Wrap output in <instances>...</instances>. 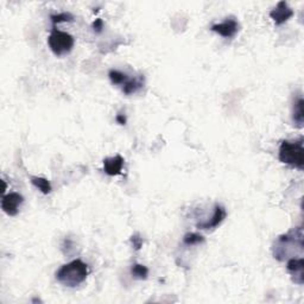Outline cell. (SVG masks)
Returning <instances> with one entry per match:
<instances>
[{
    "label": "cell",
    "mask_w": 304,
    "mask_h": 304,
    "mask_svg": "<svg viewBox=\"0 0 304 304\" xmlns=\"http://www.w3.org/2000/svg\"><path fill=\"white\" fill-rule=\"evenodd\" d=\"M303 253V228L296 227L289 231L287 234L281 235L273 245V256L280 262L285 259L295 258L294 253Z\"/></svg>",
    "instance_id": "cell-1"
},
{
    "label": "cell",
    "mask_w": 304,
    "mask_h": 304,
    "mask_svg": "<svg viewBox=\"0 0 304 304\" xmlns=\"http://www.w3.org/2000/svg\"><path fill=\"white\" fill-rule=\"evenodd\" d=\"M89 273L88 265L76 259L66 264L56 272V280L68 288H75L87 280Z\"/></svg>",
    "instance_id": "cell-2"
},
{
    "label": "cell",
    "mask_w": 304,
    "mask_h": 304,
    "mask_svg": "<svg viewBox=\"0 0 304 304\" xmlns=\"http://www.w3.org/2000/svg\"><path fill=\"white\" fill-rule=\"evenodd\" d=\"M303 138H299L296 142L290 140H283L280 146V161L284 164L298 170H303L304 168V147H303Z\"/></svg>",
    "instance_id": "cell-3"
},
{
    "label": "cell",
    "mask_w": 304,
    "mask_h": 304,
    "mask_svg": "<svg viewBox=\"0 0 304 304\" xmlns=\"http://www.w3.org/2000/svg\"><path fill=\"white\" fill-rule=\"evenodd\" d=\"M48 44L50 50L56 56H63L73 50L75 39L71 35L57 30L56 27H53L52 34L48 38Z\"/></svg>",
    "instance_id": "cell-4"
},
{
    "label": "cell",
    "mask_w": 304,
    "mask_h": 304,
    "mask_svg": "<svg viewBox=\"0 0 304 304\" xmlns=\"http://www.w3.org/2000/svg\"><path fill=\"white\" fill-rule=\"evenodd\" d=\"M24 197L18 193H10L5 195L2 200V208L7 215L14 216L19 212V207L23 205Z\"/></svg>",
    "instance_id": "cell-5"
},
{
    "label": "cell",
    "mask_w": 304,
    "mask_h": 304,
    "mask_svg": "<svg viewBox=\"0 0 304 304\" xmlns=\"http://www.w3.org/2000/svg\"><path fill=\"white\" fill-rule=\"evenodd\" d=\"M294 16V11L291 7H289L287 2H280L277 6L270 12V17L272 18L276 25H282L285 21H288Z\"/></svg>",
    "instance_id": "cell-6"
},
{
    "label": "cell",
    "mask_w": 304,
    "mask_h": 304,
    "mask_svg": "<svg viewBox=\"0 0 304 304\" xmlns=\"http://www.w3.org/2000/svg\"><path fill=\"white\" fill-rule=\"evenodd\" d=\"M287 269L291 274L292 281L296 284L303 285L304 283V259L302 258H290L288 259Z\"/></svg>",
    "instance_id": "cell-7"
},
{
    "label": "cell",
    "mask_w": 304,
    "mask_h": 304,
    "mask_svg": "<svg viewBox=\"0 0 304 304\" xmlns=\"http://www.w3.org/2000/svg\"><path fill=\"white\" fill-rule=\"evenodd\" d=\"M211 30L225 38H232L238 34L239 23L235 19H233V18H230V19H226L223 23L214 24Z\"/></svg>",
    "instance_id": "cell-8"
},
{
    "label": "cell",
    "mask_w": 304,
    "mask_h": 304,
    "mask_svg": "<svg viewBox=\"0 0 304 304\" xmlns=\"http://www.w3.org/2000/svg\"><path fill=\"white\" fill-rule=\"evenodd\" d=\"M225 218H226V209L223 208L221 205H215L214 214H213L212 219L206 222L197 223L196 227L200 228V230H211V228L218 227L220 223L225 220Z\"/></svg>",
    "instance_id": "cell-9"
},
{
    "label": "cell",
    "mask_w": 304,
    "mask_h": 304,
    "mask_svg": "<svg viewBox=\"0 0 304 304\" xmlns=\"http://www.w3.org/2000/svg\"><path fill=\"white\" fill-rule=\"evenodd\" d=\"M122 166H124V158L120 155H117L111 158H106L104 161V170L108 176L120 175Z\"/></svg>",
    "instance_id": "cell-10"
},
{
    "label": "cell",
    "mask_w": 304,
    "mask_h": 304,
    "mask_svg": "<svg viewBox=\"0 0 304 304\" xmlns=\"http://www.w3.org/2000/svg\"><path fill=\"white\" fill-rule=\"evenodd\" d=\"M304 100L302 96H299L297 100L294 101L292 106V121L296 125V128L302 129L304 124V110H303Z\"/></svg>",
    "instance_id": "cell-11"
},
{
    "label": "cell",
    "mask_w": 304,
    "mask_h": 304,
    "mask_svg": "<svg viewBox=\"0 0 304 304\" xmlns=\"http://www.w3.org/2000/svg\"><path fill=\"white\" fill-rule=\"evenodd\" d=\"M144 86V80L142 78L130 79L122 85V92L126 95H131L133 93H137L139 89H142Z\"/></svg>",
    "instance_id": "cell-12"
},
{
    "label": "cell",
    "mask_w": 304,
    "mask_h": 304,
    "mask_svg": "<svg viewBox=\"0 0 304 304\" xmlns=\"http://www.w3.org/2000/svg\"><path fill=\"white\" fill-rule=\"evenodd\" d=\"M31 183L44 195H48L53 189L52 183L46 179H43V177H31Z\"/></svg>",
    "instance_id": "cell-13"
},
{
    "label": "cell",
    "mask_w": 304,
    "mask_h": 304,
    "mask_svg": "<svg viewBox=\"0 0 304 304\" xmlns=\"http://www.w3.org/2000/svg\"><path fill=\"white\" fill-rule=\"evenodd\" d=\"M131 274L136 280H146L149 274V269L142 264H135L131 267Z\"/></svg>",
    "instance_id": "cell-14"
},
{
    "label": "cell",
    "mask_w": 304,
    "mask_h": 304,
    "mask_svg": "<svg viewBox=\"0 0 304 304\" xmlns=\"http://www.w3.org/2000/svg\"><path fill=\"white\" fill-rule=\"evenodd\" d=\"M108 76H110L111 82L113 83V85H121L122 86L129 80V76L125 73H121V71L114 70V69L110 70Z\"/></svg>",
    "instance_id": "cell-15"
},
{
    "label": "cell",
    "mask_w": 304,
    "mask_h": 304,
    "mask_svg": "<svg viewBox=\"0 0 304 304\" xmlns=\"http://www.w3.org/2000/svg\"><path fill=\"white\" fill-rule=\"evenodd\" d=\"M183 242H184V245H187V246L204 244L205 238L197 233H187L183 238Z\"/></svg>",
    "instance_id": "cell-16"
},
{
    "label": "cell",
    "mask_w": 304,
    "mask_h": 304,
    "mask_svg": "<svg viewBox=\"0 0 304 304\" xmlns=\"http://www.w3.org/2000/svg\"><path fill=\"white\" fill-rule=\"evenodd\" d=\"M50 19L53 21V27H56V24L66 23V21H73L74 16L69 12H62L50 16Z\"/></svg>",
    "instance_id": "cell-17"
},
{
    "label": "cell",
    "mask_w": 304,
    "mask_h": 304,
    "mask_svg": "<svg viewBox=\"0 0 304 304\" xmlns=\"http://www.w3.org/2000/svg\"><path fill=\"white\" fill-rule=\"evenodd\" d=\"M131 242H132L133 247H135L136 249H140V248H142V246H143V239L140 238L138 234L132 235V237H131Z\"/></svg>",
    "instance_id": "cell-18"
},
{
    "label": "cell",
    "mask_w": 304,
    "mask_h": 304,
    "mask_svg": "<svg viewBox=\"0 0 304 304\" xmlns=\"http://www.w3.org/2000/svg\"><path fill=\"white\" fill-rule=\"evenodd\" d=\"M92 28H93V30L96 32V34H100V32L103 31V29H104V21H103V19L97 18V19L94 20Z\"/></svg>",
    "instance_id": "cell-19"
},
{
    "label": "cell",
    "mask_w": 304,
    "mask_h": 304,
    "mask_svg": "<svg viewBox=\"0 0 304 304\" xmlns=\"http://www.w3.org/2000/svg\"><path fill=\"white\" fill-rule=\"evenodd\" d=\"M115 120H117L118 124H120V125H125L126 124V118H125L124 114H118L117 118H115Z\"/></svg>",
    "instance_id": "cell-20"
}]
</instances>
